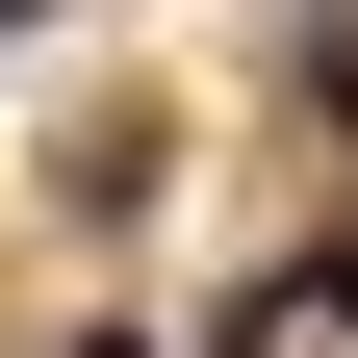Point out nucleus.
Instances as JSON below:
<instances>
[{
	"label": "nucleus",
	"instance_id": "nucleus-3",
	"mask_svg": "<svg viewBox=\"0 0 358 358\" xmlns=\"http://www.w3.org/2000/svg\"><path fill=\"white\" fill-rule=\"evenodd\" d=\"M26 26H52V0H0V52H26Z\"/></svg>",
	"mask_w": 358,
	"mask_h": 358
},
{
	"label": "nucleus",
	"instance_id": "nucleus-1",
	"mask_svg": "<svg viewBox=\"0 0 358 358\" xmlns=\"http://www.w3.org/2000/svg\"><path fill=\"white\" fill-rule=\"evenodd\" d=\"M333 282H358V256H333V231H307V256H256V282H231V307H205V358H282V333H333Z\"/></svg>",
	"mask_w": 358,
	"mask_h": 358
},
{
	"label": "nucleus",
	"instance_id": "nucleus-2",
	"mask_svg": "<svg viewBox=\"0 0 358 358\" xmlns=\"http://www.w3.org/2000/svg\"><path fill=\"white\" fill-rule=\"evenodd\" d=\"M52 358H154V333H52Z\"/></svg>",
	"mask_w": 358,
	"mask_h": 358
}]
</instances>
